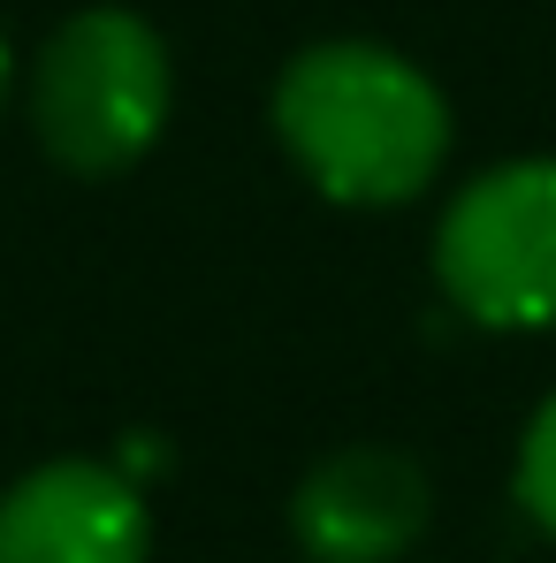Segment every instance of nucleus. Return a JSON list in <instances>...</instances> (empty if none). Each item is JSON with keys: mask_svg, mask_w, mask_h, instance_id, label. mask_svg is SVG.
Returning <instances> with one entry per match:
<instances>
[{"mask_svg": "<svg viewBox=\"0 0 556 563\" xmlns=\"http://www.w3.org/2000/svg\"><path fill=\"white\" fill-rule=\"evenodd\" d=\"M275 130L290 161L344 206H404L450 153L443 92L389 46H313L282 69Z\"/></svg>", "mask_w": 556, "mask_h": 563, "instance_id": "1", "label": "nucleus"}, {"mask_svg": "<svg viewBox=\"0 0 556 563\" xmlns=\"http://www.w3.org/2000/svg\"><path fill=\"white\" fill-rule=\"evenodd\" d=\"M168 99H176V77H168L161 31L130 8H85L39 54L31 122L62 168L115 176L161 137Z\"/></svg>", "mask_w": 556, "mask_h": 563, "instance_id": "2", "label": "nucleus"}, {"mask_svg": "<svg viewBox=\"0 0 556 563\" xmlns=\"http://www.w3.org/2000/svg\"><path fill=\"white\" fill-rule=\"evenodd\" d=\"M435 275L480 328H556V161H511L458 190Z\"/></svg>", "mask_w": 556, "mask_h": 563, "instance_id": "3", "label": "nucleus"}, {"mask_svg": "<svg viewBox=\"0 0 556 563\" xmlns=\"http://www.w3.org/2000/svg\"><path fill=\"white\" fill-rule=\"evenodd\" d=\"M153 526L122 465L62 457L0 495V563H145Z\"/></svg>", "mask_w": 556, "mask_h": 563, "instance_id": "4", "label": "nucleus"}, {"mask_svg": "<svg viewBox=\"0 0 556 563\" xmlns=\"http://www.w3.org/2000/svg\"><path fill=\"white\" fill-rule=\"evenodd\" d=\"M290 533L313 563H396L427 533V472L396 450H344L305 472Z\"/></svg>", "mask_w": 556, "mask_h": 563, "instance_id": "5", "label": "nucleus"}, {"mask_svg": "<svg viewBox=\"0 0 556 563\" xmlns=\"http://www.w3.org/2000/svg\"><path fill=\"white\" fill-rule=\"evenodd\" d=\"M519 503H526V518L556 541V396L534 411V427H526V450H519Z\"/></svg>", "mask_w": 556, "mask_h": 563, "instance_id": "6", "label": "nucleus"}, {"mask_svg": "<svg viewBox=\"0 0 556 563\" xmlns=\"http://www.w3.org/2000/svg\"><path fill=\"white\" fill-rule=\"evenodd\" d=\"M8 85H15V54H8V38H0V99H8Z\"/></svg>", "mask_w": 556, "mask_h": 563, "instance_id": "7", "label": "nucleus"}]
</instances>
